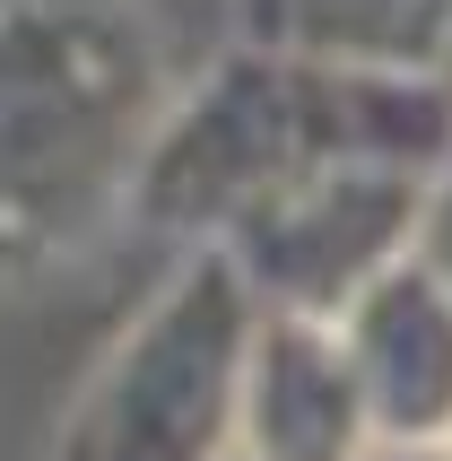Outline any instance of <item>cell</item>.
Returning <instances> with one entry per match:
<instances>
[{
	"label": "cell",
	"instance_id": "6da1fadb",
	"mask_svg": "<svg viewBox=\"0 0 452 461\" xmlns=\"http://www.w3.org/2000/svg\"><path fill=\"white\" fill-rule=\"evenodd\" d=\"M452 157V87L418 70H348L313 52L244 44L235 61L166 104L140 175V218L183 244H209L304 175L330 166H444Z\"/></svg>",
	"mask_w": 452,
	"mask_h": 461
},
{
	"label": "cell",
	"instance_id": "7a4b0ae2",
	"mask_svg": "<svg viewBox=\"0 0 452 461\" xmlns=\"http://www.w3.org/2000/svg\"><path fill=\"white\" fill-rule=\"evenodd\" d=\"M166 78L113 0H0V279L52 270L140 201Z\"/></svg>",
	"mask_w": 452,
	"mask_h": 461
},
{
	"label": "cell",
	"instance_id": "3957f363",
	"mask_svg": "<svg viewBox=\"0 0 452 461\" xmlns=\"http://www.w3.org/2000/svg\"><path fill=\"white\" fill-rule=\"evenodd\" d=\"M252 331L261 305L226 244H192L87 375L61 427V461H235Z\"/></svg>",
	"mask_w": 452,
	"mask_h": 461
},
{
	"label": "cell",
	"instance_id": "277c9868",
	"mask_svg": "<svg viewBox=\"0 0 452 461\" xmlns=\"http://www.w3.org/2000/svg\"><path fill=\"white\" fill-rule=\"evenodd\" d=\"M427 183H435L427 166H330V175H304L270 201H252L209 244H226L261 313L339 322L401 253H418Z\"/></svg>",
	"mask_w": 452,
	"mask_h": 461
},
{
	"label": "cell",
	"instance_id": "5b68a950",
	"mask_svg": "<svg viewBox=\"0 0 452 461\" xmlns=\"http://www.w3.org/2000/svg\"><path fill=\"white\" fill-rule=\"evenodd\" d=\"M366 444H375V410H366V384H357L339 322L261 313L252 357H244L235 453L244 461H357Z\"/></svg>",
	"mask_w": 452,
	"mask_h": 461
},
{
	"label": "cell",
	"instance_id": "8992f818",
	"mask_svg": "<svg viewBox=\"0 0 452 461\" xmlns=\"http://www.w3.org/2000/svg\"><path fill=\"white\" fill-rule=\"evenodd\" d=\"M339 339L357 357L375 436H452V287L401 253L348 313Z\"/></svg>",
	"mask_w": 452,
	"mask_h": 461
},
{
	"label": "cell",
	"instance_id": "52a82bcc",
	"mask_svg": "<svg viewBox=\"0 0 452 461\" xmlns=\"http://www.w3.org/2000/svg\"><path fill=\"white\" fill-rule=\"evenodd\" d=\"M244 44L313 52L348 70H418L444 78L452 52V0H235Z\"/></svg>",
	"mask_w": 452,
	"mask_h": 461
},
{
	"label": "cell",
	"instance_id": "ba28073f",
	"mask_svg": "<svg viewBox=\"0 0 452 461\" xmlns=\"http://www.w3.org/2000/svg\"><path fill=\"white\" fill-rule=\"evenodd\" d=\"M418 261H427L435 279L452 287V157L435 166V183H427V218H418Z\"/></svg>",
	"mask_w": 452,
	"mask_h": 461
},
{
	"label": "cell",
	"instance_id": "9c48e42d",
	"mask_svg": "<svg viewBox=\"0 0 452 461\" xmlns=\"http://www.w3.org/2000/svg\"><path fill=\"white\" fill-rule=\"evenodd\" d=\"M357 461H452V436H375Z\"/></svg>",
	"mask_w": 452,
	"mask_h": 461
},
{
	"label": "cell",
	"instance_id": "30bf717a",
	"mask_svg": "<svg viewBox=\"0 0 452 461\" xmlns=\"http://www.w3.org/2000/svg\"><path fill=\"white\" fill-rule=\"evenodd\" d=\"M444 87H452V52H444Z\"/></svg>",
	"mask_w": 452,
	"mask_h": 461
},
{
	"label": "cell",
	"instance_id": "8fae6325",
	"mask_svg": "<svg viewBox=\"0 0 452 461\" xmlns=\"http://www.w3.org/2000/svg\"><path fill=\"white\" fill-rule=\"evenodd\" d=\"M235 461H244V453H235Z\"/></svg>",
	"mask_w": 452,
	"mask_h": 461
}]
</instances>
